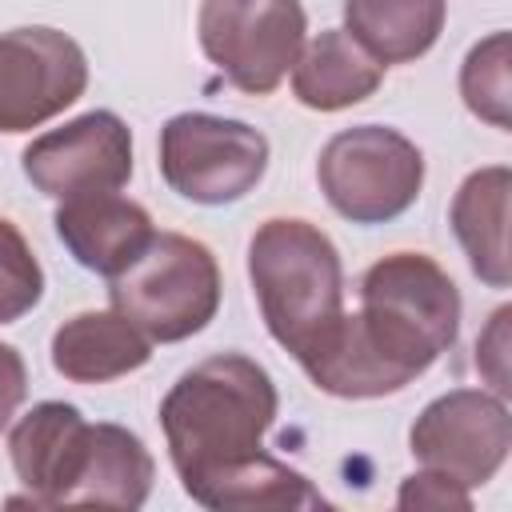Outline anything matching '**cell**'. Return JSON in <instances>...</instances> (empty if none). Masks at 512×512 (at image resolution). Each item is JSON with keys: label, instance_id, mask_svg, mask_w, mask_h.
Masks as SVG:
<instances>
[{"label": "cell", "instance_id": "6da1fadb", "mask_svg": "<svg viewBox=\"0 0 512 512\" xmlns=\"http://www.w3.org/2000/svg\"><path fill=\"white\" fill-rule=\"evenodd\" d=\"M276 384L244 352H216L192 364L160 400L168 460L184 492L216 512L324 508L312 480L264 452L276 424Z\"/></svg>", "mask_w": 512, "mask_h": 512}, {"label": "cell", "instance_id": "7a4b0ae2", "mask_svg": "<svg viewBox=\"0 0 512 512\" xmlns=\"http://www.w3.org/2000/svg\"><path fill=\"white\" fill-rule=\"evenodd\" d=\"M460 312V292L432 256L392 252L364 268L360 312H344L300 368L340 400L392 396L456 344Z\"/></svg>", "mask_w": 512, "mask_h": 512}, {"label": "cell", "instance_id": "3957f363", "mask_svg": "<svg viewBox=\"0 0 512 512\" xmlns=\"http://www.w3.org/2000/svg\"><path fill=\"white\" fill-rule=\"evenodd\" d=\"M248 280L268 336L304 364L344 316V264L324 228L272 216L248 240Z\"/></svg>", "mask_w": 512, "mask_h": 512}, {"label": "cell", "instance_id": "277c9868", "mask_svg": "<svg viewBox=\"0 0 512 512\" xmlns=\"http://www.w3.org/2000/svg\"><path fill=\"white\" fill-rule=\"evenodd\" d=\"M108 300L152 344H176L216 320L220 264L204 240L156 232L152 244L108 280Z\"/></svg>", "mask_w": 512, "mask_h": 512}, {"label": "cell", "instance_id": "5b68a950", "mask_svg": "<svg viewBox=\"0 0 512 512\" xmlns=\"http://www.w3.org/2000/svg\"><path fill=\"white\" fill-rule=\"evenodd\" d=\"M316 180L344 220L388 224L416 204L424 188V152L388 124H356L320 148Z\"/></svg>", "mask_w": 512, "mask_h": 512}, {"label": "cell", "instance_id": "8992f818", "mask_svg": "<svg viewBox=\"0 0 512 512\" xmlns=\"http://www.w3.org/2000/svg\"><path fill=\"white\" fill-rule=\"evenodd\" d=\"M268 172V136L244 120L176 112L160 128V176L192 204H236Z\"/></svg>", "mask_w": 512, "mask_h": 512}, {"label": "cell", "instance_id": "52a82bcc", "mask_svg": "<svg viewBox=\"0 0 512 512\" xmlns=\"http://www.w3.org/2000/svg\"><path fill=\"white\" fill-rule=\"evenodd\" d=\"M308 16L300 0H200L196 40L216 72L248 92L268 96L304 48Z\"/></svg>", "mask_w": 512, "mask_h": 512}, {"label": "cell", "instance_id": "ba28073f", "mask_svg": "<svg viewBox=\"0 0 512 512\" xmlns=\"http://www.w3.org/2000/svg\"><path fill=\"white\" fill-rule=\"evenodd\" d=\"M512 448V416L504 396L484 388H452L424 404L408 432V452L420 468L444 472L464 488L488 484Z\"/></svg>", "mask_w": 512, "mask_h": 512}, {"label": "cell", "instance_id": "9c48e42d", "mask_svg": "<svg viewBox=\"0 0 512 512\" xmlns=\"http://www.w3.org/2000/svg\"><path fill=\"white\" fill-rule=\"evenodd\" d=\"M88 88V56L60 28L0 32V132H28L72 108Z\"/></svg>", "mask_w": 512, "mask_h": 512}, {"label": "cell", "instance_id": "30bf717a", "mask_svg": "<svg viewBox=\"0 0 512 512\" xmlns=\"http://www.w3.org/2000/svg\"><path fill=\"white\" fill-rule=\"evenodd\" d=\"M20 168L32 188L52 200L120 192L132 180V132L116 112L96 108L36 136L24 148Z\"/></svg>", "mask_w": 512, "mask_h": 512}, {"label": "cell", "instance_id": "8fae6325", "mask_svg": "<svg viewBox=\"0 0 512 512\" xmlns=\"http://www.w3.org/2000/svg\"><path fill=\"white\" fill-rule=\"evenodd\" d=\"M84 444H88V420L80 416L76 404L44 400L16 420L8 436V456L20 484L28 488V504L60 508L68 500V488L84 460Z\"/></svg>", "mask_w": 512, "mask_h": 512}, {"label": "cell", "instance_id": "7c38bea8", "mask_svg": "<svg viewBox=\"0 0 512 512\" xmlns=\"http://www.w3.org/2000/svg\"><path fill=\"white\" fill-rule=\"evenodd\" d=\"M52 224L72 260L108 280L120 276L156 236L148 208L120 192H88L60 200Z\"/></svg>", "mask_w": 512, "mask_h": 512}, {"label": "cell", "instance_id": "4fadbf2b", "mask_svg": "<svg viewBox=\"0 0 512 512\" xmlns=\"http://www.w3.org/2000/svg\"><path fill=\"white\" fill-rule=\"evenodd\" d=\"M152 356V340L116 308L112 312H76L52 332V368L72 384H108Z\"/></svg>", "mask_w": 512, "mask_h": 512}, {"label": "cell", "instance_id": "5bb4252c", "mask_svg": "<svg viewBox=\"0 0 512 512\" xmlns=\"http://www.w3.org/2000/svg\"><path fill=\"white\" fill-rule=\"evenodd\" d=\"M508 188L512 172L504 164H488L464 176L452 196L448 224L468 256V268L488 288H508Z\"/></svg>", "mask_w": 512, "mask_h": 512}, {"label": "cell", "instance_id": "9a60e30c", "mask_svg": "<svg viewBox=\"0 0 512 512\" xmlns=\"http://www.w3.org/2000/svg\"><path fill=\"white\" fill-rule=\"evenodd\" d=\"M156 464L136 432L124 424H88L84 460L68 488L64 504H104V508H140L152 492Z\"/></svg>", "mask_w": 512, "mask_h": 512}, {"label": "cell", "instance_id": "2e32d148", "mask_svg": "<svg viewBox=\"0 0 512 512\" xmlns=\"http://www.w3.org/2000/svg\"><path fill=\"white\" fill-rule=\"evenodd\" d=\"M384 80L376 64L344 28H324L312 36L292 64V96L312 112H340L368 100Z\"/></svg>", "mask_w": 512, "mask_h": 512}, {"label": "cell", "instance_id": "e0dca14e", "mask_svg": "<svg viewBox=\"0 0 512 512\" xmlns=\"http://www.w3.org/2000/svg\"><path fill=\"white\" fill-rule=\"evenodd\" d=\"M448 0H344V32L376 64H412L440 40Z\"/></svg>", "mask_w": 512, "mask_h": 512}, {"label": "cell", "instance_id": "ac0fdd59", "mask_svg": "<svg viewBox=\"0 0 512 512\" xmlns=\"http://www.w3.org/2000/svg\"><path fill=\"white\" fill-rule=\"evenodd\" d=\"M460 96L468 112L492 128H508V32H492L468 48L460 64Z\"/></svg>", "mask_w": 512, "mask_h": 512}, {"label": "cell", "instance_id": "d6986e66", "mask_svg": "<svg viewBox=\"0 0 512 512\" xmlns=\"http://www.w3.org/2000/svg\"><path fill=\"white\" fill-rule=\"evenodd\" d=\"M44 296V268L24 232L0 216V324H16Z\"/></svg>", "mask_w": 512, "mask_h": 512}, {"label": "cell", "instance_id": "ffe728a7", "mask_svg": "<svg viewBox=\"0 0 512 512\" xmlns=\"http://www.w3.org/2000/svg\"><path fill=\"white\" fill-rule=\"evenodd\" d=\"M396 508H472V496L460 480L444 476V472H432V468H420L416 476H408L396 492Z\"/></svg>", "mask_w": 512, "mask_h": 512}, {"label": "cell", "instance_id": "44dd1931", "mask_svg": "<svg viewBox=\"0 0 512 512\" xmlns=\"http://www.w3.org/2000/svg\"><path fill=\"white\" fill-rule=\"evenodd\" d=\"M508 320H512V308H496L488 328L476 340V368L484 372L496 396H508Z\"/></svg>", "mask_w": 512, "mask_h": 512}, {"label": "cell", "instance_id": "7402d4cb", "mask_svg": "<svg viewBox=\"0 0 512 512\" xmlns=\"http://www.w3.org/2000/svg\"><path fill=\"white\" fill-rule=\"evenodd\" d=\"M24 396H28V364L12 344L0 340V432L12 424Z\"/></svg>", "mask_w": 512, "mask_h": 512}]
</instances>
